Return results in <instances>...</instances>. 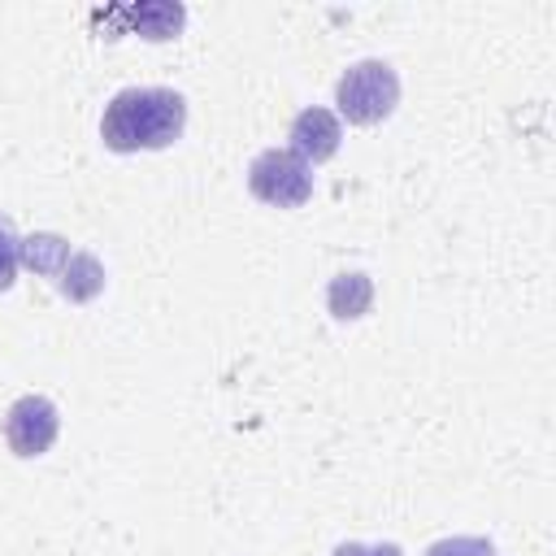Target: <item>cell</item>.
Instances as JSON below:
<instances>
[{
	"label": "cell",
	"instance_id": "2",
	"mask_svg": "<svg viewBox=\"0 0 556 556\" xmlns=\"http://www.w3.org/2000/svg\"><path fill=\"white\" fill-rule=\"evenodd\" d=\"M334 104L339 113L352 122V126H374V122H387L400 104V74L369 56V61H356L343 70V78L334 83Z\"/></svg>",
	"mask_w": 556,
	"mask_h": 556
},
{
	"label": "cell",
	"instance_id": "9",
	"mask_svg": "<svg viewBox=\"0 0 556 556\" xmlns=\"http://www.w3.org/2000/svg\"><path fill=\"white\" fill-rule=\"evenodd\" d=\"M70 252H74V248H70L61 235H30V239H22V265L35 269V274H43V278H52V282H56V274L65 269Z\"/></svg>",
	"mask_w": 556,
	"mask_h": 556
},
{
	"label": "cell",
	"instance_id": "12",
	"mask_svg": "<svg viewBox=\"0 0 556 556\" xmlns=\"http://www.w3.org/2000/svg\"><path fill=\"white\" fill-rule=\"evenodd\" d=\"M334 556H404V547L400 543H374V547H365V543H339Z\"/></svg>",
	"mask_w": 556,
	"mask_h": 556
},
{
	"label": "cell",
	"instance_id": "7",
	"mask_svg": "<svg viewBox=\"0 0 556 556\" xmlns=\"http://www.w3.org/2000/svg\"><path fill=\"white\" fill-rule=\"evenodd\" d=\"M56 291H61L65 300H74V304L96 300V295L104 291V265H100L91 252H70L65 269L56 274Z\"/></svg>",
	"mask_w": 556,
	"mask_h": 556
},
{
	"label": "cell",
	"instance_id": "11",
	"mask_svg": "<svg viewBox=\"0 0 556 556\" xmlns=\"http://www.w3.org/2000/svg\"><path fill=\"white\" fill-rule=\"evenodd\" d=\"M426 556H495V543L491 539H478V534H456V539L430 543Z\"/></svg>",
	"mask_w": 556,
	"mask_h": 556
},
{
	"label": "cell",
	"instance_id": "1",
	"mask_svg": "<svg viewBox=\"0 0 556 556\" xmlns=\"http://www.w3.org/2000/svg\"><path fill=\"white\" fill-rule=\"evenodd\" d=\"M187 126V100L174 87H122L100 117V139L113 152L169 148Z\"/></svg>",
	"mask_w": 556,
	"mask_h": 556
},
{
	"label": "cell",
	"instance_id": "5",
	"mask_svg": "<svg viewBox=\"0 0 556 556\" xmlns=\"http://www.w3.org/2000/svg\"><path fill=\"white\" fill-rule=\"evenodd\" d=\"M96 22H104V30H139L143 39H174L187 22V9L182 4H169V0H143V4H126V9H109V13H96Z\"/></svg>",
	"mask_w": 556,
	"mask_h": 556
},
{
	"label": "cell",
	"instance_id": "3",
	"mask_svg": "<svg viewBox=\"0 0 556 556\" xmlns=\"http://www.w3.org/2000/svg\"><path fill=\"white\" fill-rule=\"evenodd\" d=\"M248 191L274 208H300L313 195V165L291 148H265L248 165Z\"/></svg>",
	"mask_w": 556,
	"mask_h": 556
},
{
	"label": "cell",
	"instance_id": "10",
	"mask_svg": "<svg viewBox=\"0 0 556 556\" xmlns=\"http://www.w3.org/2000/svg\"><path fill=\"white\" fill-rule=\"evenodd\" d=\"M17 265H22V239H17L13 222L0 213V291H9L17 282Z\"/></svg>",
	"mask_w": 556,
	"mask_h": 556
},
{
	"label": "cell",
	"instance_id": "6",
	"mask_svg": "<svg viewBox=\"0 0 556 556\" xmlns=\"http://www.w3.org/2000/svg\"><path fill=\"white\" fill-rule=\"evenodd\" d=\"M287 139H291V152H295L300 161L317 165V161H330V156L339 152L343 126H339V117H334L330 109L313 104V109H300V113H295V122H291Z\"/></svg>",
	"mask_w": 556,
	"mask_h": 556
},
{
	"label": "cell",
	"instance_id": "4",
	"mask_svg": "<svg viewBox=\"0 0 556 556\" xmlns=\"http://www.w3.org/2000/svg\"><path fill=\"white\" fill-rule=\"evenodd\" d=\"M56 430H61V413L48 395H22L4 413V443L22 460L43 456L56 443Z\"/></svg>",
	"mask_w": 556,
	"mask_h": 556
},
{
	"label": "cell",
	"instance_id": "8",
	"mask_svg": "<svg viewBox=\"0 0 556 556\" xmlns=\"http://www.w3.org/2000/svg\"><path fill=\"white\" fill-rule=\"evenodd\" d=\"M326 304H330V313L343 317V321L365 317V313L374 308V282H369V274H361V269L334 274L330 287H326Z\"/></svg>",
	"mask_w": 556,
	"mask_h": 556
}]
</instances>
